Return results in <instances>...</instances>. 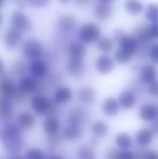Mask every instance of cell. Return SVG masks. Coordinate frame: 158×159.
<instances>
[{
	"label": "cell",
	"mask_w": 158,
	"mask_h": 159,
	"mask_svg": "<svg viewBox=\"0 0 158 159\" xmlns=\"http://www.w3.org/2000/svg\"><path fill=\"white\" fill-rule=\"evenodd\" d=\"M0 136H1V131H0Z\"/></svg>",
	"instance_id": "cell-54"
},
{
	"label": "cell",
	"mask_w": 158,
	"mask_h": 159,
	"mask_svg": "<svg viewBox=\"0 0 158 159\" xmlns=\"http://www.w3.org/2000/svg\"><path fill=\"white\" fill-rule=\"evenodd\" d=\"M77 156L79 159H95L93 151L89 146H81L77 151Z\"/></svg>",
	"instance_id": "cell-35"
},
{
	"label": "cell",
	"mask_w": 158,
	"mask_h": 159,
	"mask_svg": "<svg viewBox=\"0 0 158 159\" xmlns=\"http://www.w3.org/2000/svg\"><path fill=\"white\" fill-rule=\"evenodd\" d=\"M75 3L77 6H80V7H84V6H88L89 3L91 2V0H74Z\"/></svg>",
	"instance_id": "cell-45"
},
{
	"label": "cell",
	"mask_w": 158,
	"mask_h": 159,
	"mask_svg": "<svg viewBox=\"0 0 158 159\" xmlns=\"http://www.w3.org/2000/svg\"><path fill=\"white\" fill-rule=\"evenodd\" d=\"M13 73L15 74L16 76H20V77H24L27 73V66L24 62L19 61L14 64L13 66Z\"/></svg>",
	"instance_id": "cell-37"
},
{
	"label": "cell",
	"mask_w": 158,
	"mask_h": 159,
	"mask_svg": "<svg viewBox=\"0 0 158 159\" xmlns=\"http://www.w3.org/2000/svg\"><path fill=\"white\" fill-rule=\"evenodd\" d=\"M13 114L12 98L0 95V121L7 122L10 120Z\"/></svg>",
	"instance_id": "cell-11"
},
{
	"label": "cell",
	"mask_w": 158,
	"mask_h": 159,
	"mask_svg": "<svg viewBox=\"0 0 158 159\" xmlns=\"http://www.w3.org/2000/svg\"><path fill=\"white\" fill-rule=\"evenodd\" d=\"M118 154H119L118 151H116V149H114V148H111L106 152L104 156H105V159H117Z\"/></svg>",
	"instance_id": "cell-43"
},
{
	"label": "cell",
	"mask_w": 158,
	"mask_h": 159,
	"mask_svg": "<svg viewBox=\"0 0 158 159\" xmlns=\"http://www.w3.org/2000/svg\"><path fill=\"white\" fill-rule=\"evenodd\" d=\"M40 82H38L37 78L35 77H27L24 76L19 82V90L22 91L25 94H33V93H37L40 90Z\"/></svg>",
	"instance_id": "cell-6"
},
{
	"label": "cell",
	"mask_w": 158,
	"mask_h": 159,
	"mask_svg": "<svg viewBox=\"0 0 158 159\" xmlns=\"http://www.w3.org/2000/svg\"><path fill=\"white\" fill-rule=\"evenodd\" d=\"M148 57L153 63L158 65V42L151 46L150 50H148Z\"/></svg>",
	"instance_id": "cell-38"
},
{
	"label": "cell",
	"mask_w": 158,
	"mask_h": 159,
	"mask_svg": "<svg viewBox=\"0 0 158 159\" xmlns=\"http://www.w3.org/2000/svg\"><path fill=\"white\" fill-rule=\"evenodd\" d=\"M101 37V28L95 23H86L80 27L78 38L84 43H94Z\"/></svg>",
	"instance_id": "cell-2"
},
{
	"label": "cell",
	"mask_w": 158,
	"mask_h": 159,
	"mask_svg": "<svg viewBox=\"0 0 158 159\" xmlns=\"http://www.w3.org/2000/svg\"><path fill=\"white\" fill-rule=\"evenodd\" d=\"M2 73H3V62L0 59V76L2 75Z\"/></svg>",
	"instance_id": "cell-48"
},
{
	"label": "cell",
	"mask_w": 158,
	"mask_h": 159,
	"mask_svg": "<svg viewBox=\"0 0 158 159\" xmlns=\"http://www.w3.org/2000/svg\"><path fill=\"white\" fill-rule=\"evenodd\" d=\"M84 134L80 125H75V124H70L67 127H65L63 131V135L66 140L70 141H76L80 139Z\"/></svg>",
	"instance_id": "cell-25"
},
{
	"label": "cell",
	"mask_w": 158,
	"mask_h": 159,
	"mask_svg": "<svg viewBox=\"0 0 158 159\" xmlns=\"http://www.w3.org/2000/svg\"><path fill=\"white\" fill-rule=\"evenodd\" d=\"M139 116L143 121H153L158 117V106L153 103H146L140 107Z\"/></svg>",
	"instance_id": "cell-10"
},
{
	"label": "cell",
	"mask_w": 158,
	"mask_h": 159,
	"mask_svg": "<svg viewBox=\"0 0 158 159\" xmlns=\"http://www.w3.org/2000/svg\"><path fill=\"white\" fill-rule=\"evenodd\" d=\"M118 44L119 48L124 49V50H129L134 53L139 50L140 47V42L138 41V39L133 35H122L118 39Z\"/></svg>",
	"instance_id": "cell-16"
},
{
	"label": "cell",
	"mask_w": 158,
	"mask_h": 159,
	"mask_svg": "<svg viewBox=\"0 0 158 159\" xmlns=\"http://www.w3.org/2000/svg\"><path fill=\"white\" fill-rule=\"evenodd\" d=\"M134 54V52H131L129 50H124V49L119 48L116 51V53H115V61L119 64H127L132 60Z\"/></svg>",
	"instance_id": "cell-31"
},
{
	"label": "cell",
	"mask_w": 158,
	"mask_h": 159,
	"mask_svg": "<svg viewBox=\"0 0 158 159\" xmlns=\"http://www.w3.org/2000/svg\"><path fill=\"white\" fill-rule=\"evenodd\" d=\"M145 19L151 23L158 22V4L151 3L145 10Z\"/></svg>",
	"instance_id": "cell-34"
},
{
	"label": "cell",
	"mask_w": 158,
	"mask_h": 159,
	"mask_svg": "<svg viewBox=\"0 0 158 159\" xmlns=\"http://www.w3.org/2000/svg\"><path fill=\"white\" fill-rule=\"evenodd\" d=\"M4 3H6V0H0V8H1Z\"/></svg>",
	"instance_id": "cell-50"
},
{
	"label": "cell",
	"mask_w": 158,
	"mask_h": 159,
	"mask_svg": "<svg viewBox=\"0 0 158 159\" xmlns=\"http://www.w3.org/2000/svg\"><path fill=\"white\" fill-rule=\"evenodd\" d=\"M147 91L152 96H154V98H158V79H156L155 81L151 82V84H148Z\"/></svg>",
	"instance_id": "cell-40"
},
{
	"label": "cell",
	"mask_w": 158,
	"mask_h": 159,
	"mask_svg": "<svg viewBox=\"0 0 158 159\" xmlns=\"http://www.w3.org/2000/svg\"><path fill=\"white\" fill-rule=\"evenodd\" d=\"M28 70H29L30 75L33 77L40 79V78H43L47 76V74L49 71V67L48 64L44 61H42L40 59H36L33 60V62L30 63L29 67H28Z\"/></svg>",
	"instance_id": "cell-9"
},
{
	"label": "cell",
	"mask_w": 158,
	"mask_h": 159,
	"mask_svg": "<svg viewBox=\"0 0 158 159\" xmlns=\"http://www.w3.org/2000/svg\"><path fill=\"white\" fill-rule=\"evenodd\" d=\"M77 21L73 15L70 14H64L60 16L57 20V27L62 30L63 32H72L76 28Z\"/></svg>",
	"instance_id": "cell-22"
},
{
	"label": "cell",
	"mask_w": 158,
	"mask_h": 159,
	"mask_svg": "<svg viewBox=\"0 0 158 159\" xmlns=\"http://www.w3.org/2000/svg\"><path fill=\"white\" fill-rule=\"evenodd\" d=\"M157 78H158V70L154 65L145 64L141 68V71H140V80L143 84H150L151 82L155 81Z\"/></svg>",
	"instance_id": "cell-12"
},
{
	"label": "cell",
	"mask_w": 158,
	"mask_h": 159,
	"mask_svg": "<svg viewBox=\"0 0 158 159\" xmlns=\"http://www.w3.org/2000/svg\"><path fill=\"white\" fill-rule=\"evenodd\" d=\"M110 131V128L108 125L105 121H102V120H97V121L93 122L92 125V132L95 136L97 138H104L108 134Z\"/></svg>",
	"instance_id": "cell-29"
},
{
	"label": "cell",
	"mask_w": 158,
	"mask_h": 159,
	"mask_svg": "<svg viewBox=\"0 0 158 159\" xmlns=\"http://www.w3.org/2000/svg\"><path fill=\"white\" fill-rule=\"evenodd\" d=\"M73 96V91L70 88L66 86H61L55 90L54 96H53V100L54 103L57 105H63L66 104L70 101Z\"/></svg>",
	"instance_id": "cell-17"
},
{
	"label": "cell",
	"mask_w": 158,
	"mask_h": 159,
	"mask_svg": "<svg viewBox=\"0 0 158 159\" xmlns=\"http://www.w3.org/2000/svg\"><path fill=\"white\" fill-rule=\"evenodd\" d=\"M30 105L34 111L38 115H47L52 106V102L47 96L36 93L30 98Z\"/></svg>",
	"instance_id": "cell-4"
},
{
	"label": "cell",
	"mask_w": 158,
	"mask_h": 159,
	"mask_svg": "<svg viewBox=\"0 0 158 159\" xmlns=\"http://www.w3.org/2000/svg\"><path fill=\"white\" fill-rule=\"evenodd\" d=\"M115 143H116L117 147L120 149H128L132 145V138L129 135L128 133H119L115 139Z\"/></svg>",
	"instance_id": "cell-30"
},
{
	"label": "cell",
	"mask_w": 158,
	"mask_h": 159,
	"mask_svg": "<svg viewBox=\"0 0 158 159\" xmlns=\"http://www.w3.org/2000/svg\"><path fill=\"white\" fill-rule=\"evenodd\" d=\"M143 159H158V153L155 151L145 152L143 156Z\"/></svg>",
	"instance_id": "cell-44"
},
{
	"label": "cell",
	"mask_w": 158,
	"mask_h": 159,
	"mask_svg": "<svg viewBox=\"0 0 158 159\" xmlns=\"http://www.w3.org/2000/svg\"><path fill=\"white\" fill-rule=\"evenodd\" d=\"M155 120H156V121L153 124L152 129H151V130H152V132L154 133V135H158V117Z\"/></svg>",
	"instance_id": "cell-46"
},
{
	"label": "cell",
	"mask_w": 158,
	"mask_h": 159,
	"mask_svg": "<svg viewBox=\"0 0 158 159\" xmlns=\"http://www.w3.org/2000/svg\"><path fill=\"white\" fill-rule=\"evenodd\" d=\"M22 40V32L15 27H10L4 34L3 41L7 48L14 49L19 46V43Z\"/></svg>",
	"instance_id": "cell-8"
},
{
	"label": "cell",
	"mask_w": 158,
	"mask_h": 159,
	"mask_svg": "<svg viewBox=\"0 0 158 159\" xmlns=\"http://www.w3.org/2000/svg\"><path fill=\"white\" fill-rule=\"evenodd\" d=\"M12 159H26V158H23V157H20V156H14Z\"/></svg>",
	"instance_id": "cell-52"
},
{
	"label": "cell",
	"mask_w": 158,
	"mask_h": 159,
	"mask_svg": "<svg viewBox=\"0 0 158 159\" xmlns=\"http://www.w3.org/2000/svg\"><path fill=\"white\" fill-rule=\"evenodd\" d=\"M1 22H2V15L0 14V24H1Z\"/></svg>",
	"instance_id": "cell-53"
},
{
	"label": "cell",
	"mask_w": 158,
	"mask_h": 159,
	"mask_svg": "<svg viewBox=\"0 0 158 159\" xmlns=\"http://www.w3.org/2000/svg\"><path fill=\"white\" fill-rule=\"evenodd\" d=\"M133 36L138 39V41L142 44V46H146L148 44V42L151 41L150 35H148V26L146 25H141L138 26L133 30ZM140 44V46H141Z\"/></svg>",
	"instance_id": "cell-27"
},
{
	"label": "cell",
	"mask_w": 158,
	"mask_h": 159,
	"mask_svg": "<svg viewBox=\"0 0 158 159\" xmlns=\"http://www.w3.org/2000/svg\"><path fill=\"white\" fill-rule=\"evenodd\" d=\"M124 9L130 14L138 15L143 11L144 6L141 0H126L124 1Z\"/></svg>",
	"instance_id": "cell-28"
},
{
	"label": "cell",
	"mask_w": 158,
	"mask_h": 159,
	"mask_svg": "<svg viewBox=\"0 0 158 159\" xmlns=\"http://www.w3.org/2000/svg\"><path fill=\"white\" fill-rule=\"evenodd\" d=\"M99 1L105 2V3H112V2H113V1H115V0H99Z\"/></svg>",
	"instance_id": "cell-49"
},
{
	"label": "cell",
	"mask_w": 158,
	"mask_h": 159,
	"mask_svg": "<svg viewBox=\"0 0 158 159\" xmlns=\"http://www.w3.org/2000/svg\"><path fill=\"white\" fill-rule=\"evenodd\" d=\"M97 47L104 53H110L114 49V41L110 37H100L97 41Z\"/></svg>",
	"instance_id": "cell-33"
},
{
	"label": "cell",
	"mask_w": 158,
	"mask_h": 159,
	"mask_svg": "<svg viewBox=\"0 0 158 159\" xmlns=\"http://www.w3.org/2000/svg\"><path fill=\"white\" fill-rule=\"evenodd\" d=\"M12 26L21 32H29L33 30V23L30 19L21 11H15L11 15Z\"/></svg>",
	"instance_id": "cell-5"
},
{
	"label": "cell",
	"mask_w": 158,
	"mask_h": 159,
	"mask_svg": "<svg viewBox=\"0 0 158 159\" xmlns=\"http://www.w3.org/2000/svg\"><path fill=\"white\" fill-rule=\"evenodd\" d=\"M102 111L108 117H114L120 111V104L118 100L115 98H108L103 102L102 105Z\"/></svg>",
	"instance_id": "cell-18"
},
{
	"label": "cell",
	"mask_w": 158,
	"mask_h": 159,
	"mask_svg": "<svg viewBox=\"0 0 158 159\" xmlns=\"http://www.w3.org/2000/svg\"><path fill=\"white\" fill-rule=\"evenodd\" d=\"M23 55L28 60H36L39 59L43 53V46L40 41L36 39H27L24 41L22 47Z\"/></svg>",
	"instance_id": "cell-3"
},
{
	"label": "cell",
	"mask_w": 158,
	"mask_h": 159,
	"mask_svg": "<svg viewBox=\"0 0 158 159\" xmlns=\"http://www.w3.org/2000/svg\"><path fill=\"white\" fill-rule=\"evenodd\" d=\"M117 159H134V154L127 151V149H121V152H119Z\"/></svg>",
	"instance_id": "cell-42"
},
{
	"label": "cell",
	"mask_w": 158,
	"mask_h": 159,
	"mask_svg": "<svg viewBox=\"0 0 158 159\" xmlns=\"http://www.w3.org/2000/svg\"><path fill=\"white\" fill-rule=\"evenodd\" d=\"M113 15V8L111 3H105V2H101L95 6L94 8V16L97 21L100 22H105Z\"/></svg>",
	"instance_id": "cell-13"
},
{
	"label": "cell",
	"mask_w": 158,
	"mask_h": 159,
	"mask_svg": "<svg viewBox=\"0 0 158 159\" xmlns=\"http://www.w3.org/2000/svg\"><path fill=\"white\" fill-rule=\"evenodd\" d=\"M115 68V61L114 59L107 54H102L95 61V69L102 75L110 74Z\"/></svg>",
	"instance_id": "cell-7"
},
{
	"label": "cell",
	"mask_w": 158,
	"mask_h": 159,
	"mask_svg": "<svg viewBox=\"0 0 158 159\" xmlns=\"http://www.w3.org/2000/svg\"><path fill=\"white\" fill-rule=\"evenodd\" d=\"M77 96H78V100L82 103H86V104H91V103L94 102L95 98H97V93L95 90L90 86L82 87L78 90L77 92Z\"/></svg>",
	"instance_id": "cell-24"
},
{
	"label": "cell",
	"mask_w": 158,
	"mask_h": 159,
	"mask_svg": "<svg viewBox=\"0 0 158 159\" xmlns=\"http://www.w3.org/2000/svg\"><path fill=\"white\" fill-rule=\"evenodd\" d=\"M148 35L151 40H158V22H154L148 26Z\"/></svg>",
	"instance_id": "cell-39"
},
{
	"label": "cell",
	"mask_w": 158,
	"mask_h": 159,
	"mask_svg": "<svg viewBox=\"0 0 158 159\" xmlns=\"http://www.w3.org/2000/svg\"><path fill=\"white\" fill-rule=\"evenodd\" d=\"M43 130L49 136L55 135L59 133L60 130V121L55 116H50L43 122Z\"/></svg>",
	"instance_id": "cell-26"
},
{
	"label": "cell",
	"mask_w": 158,
	"mask_h": 159,
	"mask_svg": "<svg viewBox=\"0 0 158 159\" xmlns=\"http://www.w3.org/2000/svg\"><path fill=\"white\" fill-rule=\"evenodd\" d=\"M50 0H26L28 4H30L32 7H35V8H43L47 4L49 3Z\"/></svg>",
	"instance_id": "cell-41"
},
{
	"label": "cell",
	"mask_w": 158,
	"mask_h": 159,
	"mask_svg": "<svg viewBox=\"0 0 158 159\" xmlns=\"http://www.w3.org/2000/svg\"><path fill=\"white\" fill-rule=\"evenodd\" d=\"M66 70L73 77H80L84 73V64L82 62V59H75L70 57L66 65Z\"/></svg>",
	"instance_id": "cell-15"
},
{
	"label": "cell",
	"mask_w": 158,
	"mask_h": 159,
	"mask_svg": "<svg viewBox=\"0 0 158 159\" xmlns=\"http://www.w3.org/2000/svg\"><path fill=\"white\" fill-rule=\"evenodd\" d=\"M46 159H64V158L62 157V156H59V155H52V156H50V157H48Z\"/></svg>",
	"instance_id": "cell-47"
},
{
	"label": "cell",
	"mask_w": 158,
	"mask_h": 159,
	"mask_svg": "<svg viewBox=\"0 0 158 159\" xmlns=\"http://www.w3.org/2000/svg\"><path fill=\"white\" fill-rule=\"evenodd\" d=\"M153 138H154V133L152 132L151 129L147 128H143V129L139 130L137 132V135H135V142L139 146L145 147L152 143Z\"/></svg>",
	"instance_id": "cell-21"
},
{
	"label": "cell",
	"mask_w": 158,
	"mask_h": 159,
	"mask_svg": "<svg viewBox=\"0 0 158 159\" xmlns=\"http://www.w3.org/2000/svg\"><path fill=\"white\" fill-rule=\"evenodd\" d=\"M36 125V118L29 111H22L17 116V126L22 130H30Z\"/></svg>",
	"instance_id": "cell-19"
},
{
	"label": "cell",
	"mask_w": 158,
	"mask_h": 159,
	"mask_svg": "<svg viewBox=\"0 0 158 159\" xmlns=\"http://www.w3.org/2000/svg\"><path fill=\"white\" fill-rule=\"evenodd\" d=\"M118 102L124 109H131L137 102V98L132 90H124L119 94Z\"/></svg>",
	"instance_id": "cell-20"
},
{
	"label": "cell",
	"mask_w": 158,
	"mask_h": 159,
	"mask_svg": "<svg viewBox=\"0 0 158 159\" xmlns=\"http://www.w3.org/2000/svg\"><path fill=\"white\" fill-rule=\"evenodd\" d=\"M68 53L75 59H84L87 54V47L81 41H73L68 46Z\"/></svg>",
	"instance_id": "cell-23"
},
{
	"label": "cell",
	"mask_w": 158,
	"mask_h": 159,
	"mask_svg": "<svg viewBox=\"0 0 158 159\" xmlns=\"http://www.w3.org/2000/svg\"><path fill=\"white\" fill-rule=\"evenodd\" d=\"M26 159H46L44 153L39 148H30L26 152Z\"/></svg>",
	"instance_id": "cell-36"
},
{
	"label": "cell",
	"mask_w": 158,
	"mask_h": 159,
	"mask_svg": "<svg viewBox=\"0 0 158 159\" xmlns=\"http://www.w3.org/2000/svg\"><path fill=\"white\" fill-rule=\"evenodd\" d=\"M60 2H63V3H68L70 2V0H59Z\"/></svg>",
	"instance_id": "cell-51"
},
{
	"label": "cell",
	"mask_w": 158,
	"mask_h": 159,
	"mask_svg": "<svg viewBox=\"0 0 158 159\" xmlns=\"http://www.w3.org/2000/svg\"><path fill=\"white\" fill-rule=\"evenodd\" d=\"M19 92V88L9 78H2L0 80V95L14 98Z\"/></svg>",
	"instance_id": "cell-14"
},
{
	"label": "cell",
	"mask_w": 158,
	"mask_h": 159,
	"mask_svg": "<svg viewBox=\"0 0 158 159\" xmlns=\"http://www.w3.org/2000/svg\"><path fill=\"white\" fill-rule=\"evenodd\" d=\"M87 119V111L84 108H76L70 114V124L80 125Z\"/></svg>",
	"instance_id": "cell-32"
},
{
	"label": "cell",
	"mask_w": 158,
	"mask_h": 159,
	"mask_svg": "<svg viewBox=\"0 0 158 159\" xmlns=\"http://www.w3.org/2000/svg\"><path fill=\"white\" fill-rule=\"evenodd\" d=\"M1 140L3 147L9 154L16 155L21 151L24 143L22 129L17 125L7 122L1 131Z\"/></svg>",
	"instance_id": "cell-1"
}]
</instances>
